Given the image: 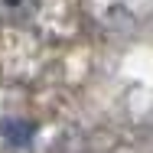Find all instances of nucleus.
<instances>
[{"label": "nucleus", "mask_w": 153, "mask_h": 153, "mask_svg": "<svg viewBox=\"0 0 153 153\" xmlns=\"http://www.w3.org/2000/svg\"><path fill=\"white\" fill-rule=\"evenodd\" d=\"M46 0H0V23L3 26H26L39 16Z\"/></svg>", "instance_id": "1"}]
</instances>
